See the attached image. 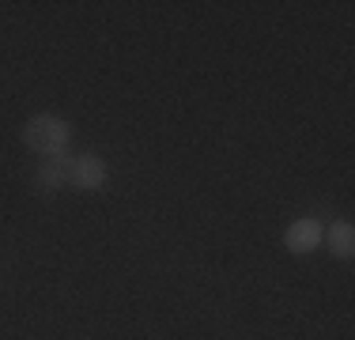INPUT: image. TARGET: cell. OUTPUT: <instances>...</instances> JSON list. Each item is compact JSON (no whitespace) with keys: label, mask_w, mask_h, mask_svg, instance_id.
<instances>
[{"label":"cell","mask_w":355,"mask_h":340,"mask_svg":"<svg viewBox=\"0 0 355 340\" xmlns=\"http://www.w3.org/2000/svg\"><path fill=\"white\" fill-rule=\"evenodd\" d=\"M69 140H72V129L57 114H35L23 125V144L31 151H38V155H64Z\"/></svg>","instance_id":"obj_1"},{"label":"cell","mask_w":355,"mask_h":340,"mask_svg":"<svg viewBox=\"0 0 355 340\" xmlns=\"http://www.w3.org/2000/svg\"><path fill=\"white\" fill-rule=\"evenodd\" d=\"M69 185L72 189H83V193H95L106 185V163L98 155H76L69 163Z\"/></svg>","instance_id":"obj_2"},{"label":"cell","mask_w":355,"mask_h":340,"mask_svg":"<svg viewBox=\"0 0 355 340\" xmlns=\"http://www.w3.org/2000/svg\"><path fill=\"white\" fill-rule=\"evenodd\" d=\"M321 238H325V231H321L318 219H295L291 227L284 231V242L291 253H310L321 246Z\"/></svg>","instance_id":"obj_3"},{"label":"cell","mask_w":355,"mask_h":340,"mask_svg":"<svg viewBox=\"0 0 355 340\" xmlns=\"http://www.w3.org/2000/svg\"><path fill=\"white\" fill-rule=\"evenodd\" d=\"M69 163L72 159H64V155H49L46 163L38 167V185L42 189H61V185H69Z\"/></svg>","instance_id":"obj_4"},{"label":"cell","mask_w":355,"mask_h":340,"mask_svg":"<svg viewBox=\"0 0 355 340\" xmlns=\"http://www.w3.org/2000/svg\"><path fill=\"white\" fill-rule=\"evenodd\" d=\"M325 238H329V250H333L336 257H352V250H355V227L348 223V219L333 223Z\"/></svg>","instance_id":"obj_5"}]
</instances>
